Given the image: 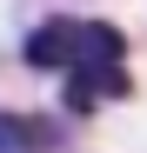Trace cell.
I'll use <instances>...</instances> for the list:
<instances>
[{
	"instance_id": "6da1fadb",
	"label": "cell",
	"mask_w": 147,
	"mask_h": 153,
	"mask_svg": "<svg viewBox=\"0 0 147 153\" xmlns=\"http://www.w3.org/2000/svg\"><path fill=\"white\" fill-rule=\"evenodd\" d=\"M120 93H134V80H127V40H120L107 20H80L74 67H67V113L80 120V113L100 107V100H120Z\"/></svg>"
},
{
	"instance_id": "7a4b0ae2",
	"label": "cell",
	"mask_w": 147,
	"mask_h": 153,
	"mask_svg": "<svg viewBox=\"0 0 147 153\" xmlns=\"http://www.w3.org/2000/svg\"><path fill=\"white\" fill-rule=\"evenodd\" d=\"M67 126L47 113H0V153H67Z\"/></svg>"
},
{
	"instance_id": "3957f363",
	"label": "cell",
	"mask_w": 147,
	"mask_h": 153,
	"mask_svg": "<svg viewBox=\"0 0 147 153\" xmlns=\"http://www.w3.org/2000/svg\"><path fill=\"white\" fill-rule=\"evenodd\" d=\"M74 33H80V20H47V27H34L27 33V67H47V73L74 67Z\"/></svg>"
}]
</instances>
